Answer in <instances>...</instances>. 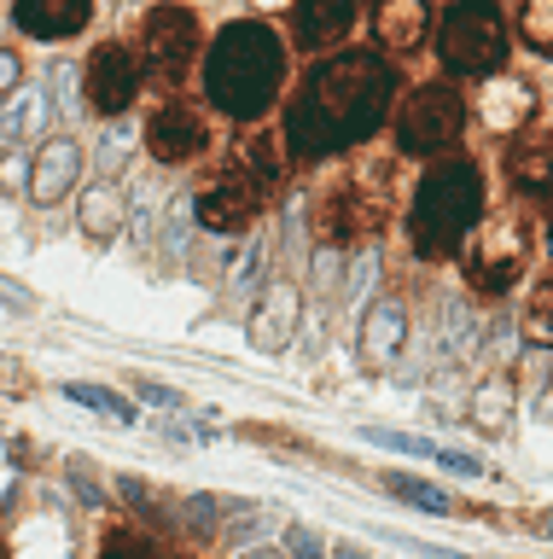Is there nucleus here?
I'll return each instance as SVG.
<instances>
[{
    "instance_id": "1",
    "label": "nucleus",
    "mask_w": 553,
    "mask_h": 559,
    "mask_svg": "<svg viewBox=\"0 0 553 559\" xmlns=\"http://www.w3.org/2000/svg\"><path fill=\"white\" fill-rule=\"evenodd\" d=\"M396 94V70L368 47L333 52L326 64H315L298 87V99L286 105V146L291 157L315 164L326 152H344L356 140H373V129L390 117Z\"/></svg>"
},
{
    "instance_id": "2",
    "label": "nucleus",
    "mask_w": 553,
    "mask_h": 559,
    "mask_svg": "<svg viewBox=\"0 0 553 559\" xmlns=\"http://www.w3.org/2000/svg\"><path fill=\"white\" fill-rule=\"evenodd\" d=\"M286 76V47L280 35L256 17H239L211 41L204 52V94H211L216 111H228L233 122H256L280 94Z\"/></svg>"
},
{
    "instance_id": "3",
    "label": "nucleus",
    "mask_w": 553,
    "mask_h": 559,
    "mask_svg": "<svg viewBox=\"0 0 553 559\" xmlns=\"http://www.w3.org/2000/svg\"><path fill=\"white\" fill-rule=\"evenodd\" d=\"M483 210V169L472 157H443L420 175L413 192V216H408V239L425 262H437L448 251H460Z\"/></svg>"
},
{
    "instance_id": "4",
    "label": "nucleus",
    "mask_w": 553,
    "mask_h": 559,
    "mask_svg": "<svg viewBox=\"0 0 553 559\" xmlns=\"http://www.w3.org/2000/svg\"><path fill=\"white\" fill-rule=\"evenodd\" d=\"M437 52L448 76H495L501 59H507V24L490 0H455L443 12Z\"/></svg>"
},
{
    "instance_id": "5",
    "label": "nucleus",
    "mask_w": 553,
    "mask_h": 559,
    "mask_svg": "<svg viewBox=\"0 0 553 559\" xmlns=\"http://www.w3.org/2000/svg\"><path fill=\"white\" fill-rule=\"evenodd\" d=\"M460 129H466V99L448 82L413 87L402 99V111H396V140H402V152H443Z\"/></svg>"
},
{
    "instance_id": "6",
    "label": "nucleus",
    "mask_w": 553,
    "mask_h": 559,
    "mask_svg": "<svg viewBox=\"0 0 553 559\" xmlns=\"http://www.w3.org/2000/svg\"><path fill=\"white\" fill-rule=\"evenodd\" d=\"M378 227H385V192H373L361 181H344L315 204V239L321 245H361Z\"/></svg>"
},
{
    "instance_id": "7",
    "label": "nucleus",
    "mask_w": 553,
    "mask_h": 559,
    "mask_svg": "<svg viewBox=\"0 0 553 559\" xmlns=\"http://www.w3.org/2000/svg\"><path fill=\"white\" fill-rule=\"evenodd\" d=\"M525 257H530L525 222L501 216V222H490V227L472 239V251H466V274H472L478 292H507L513 274L525 269Z\"/></svg>"
},
{
    "instance_id": "8",
    "label": "nucleus",
    "mask_w": 553,
    "mask_h": 559,
    "mask_svg": "<svg viewBox=\"0 0 553 559\" xmlns=\"http://www.w3.org/2000/svg\"><path fill=\"white\" fill-rule=\"evenodd\" d=\"M199 59V17L187 7H158L146 17V70L158 82H181Z\"/></svg>"
},
{
    "instance_id": "9",
    "label": "nucleus",
    "mask_w": 553,
    "mask_h": 559,
    "mask_svg": "<svg viewBox=\"0 0 553 559\" xmlns=\"http://www.w3.org/2000/svg\"><path fill=\"white\" fill-rule=\"evenodd\" d=\"M263 192H268L263 181H251V175L233 164L221 181H211L193 199V216L211 227V234H239V227H251V216L263 210Z\"/></svg>"
},
{
    "instance_id": "10",
    "label": "nucleus",
    "mask_w": 553,
    "mask_h": 559,
    "mask_svg": "<svg viewBox=\"0 0 553 559\" xmlns=\"http://www.w3.org/2000/svg\"><path fill=\"white\" fill-rule=\"evenodd\" d=\"M204 140H211V129H204V117L193 111V105H164V111H152L146 122V146L158 164H187V157L204 152Z\"/></svg>"
},
{
    "instance_id": "11",
    "label": "nucleus",
    "mask_w": 553,
    "mask_h": 559,
    "mask_svg": "<svg viewBox=\"0 0 553 559\" xmlns=\"http://www.w3.org/2000/svg\"><path fill=\"white\" fill-rule=\"evenodd\" d=\"M134 87H141V64H134L129 47H99L88 59V105L94 111H106V117L129 111Z\"/></svg>"
},
{
    "instance_id": "12",
    "label": "nucleus",
    "mask_w": 553,
    "mask_h": 559,
    "mask_svg": "<svg viewBox=\"0 0 553 559\" xmlns=\"http://www.w3.org/2000/svg\"><path fill=\"white\" fill-rule=\"evenodd\" d=\"M361 12V0H291V35H298V47L321 52V47H338L344 35H350Z\"/></svg>"
},
{
    "instance_id": "13",
    "label": "nucleus",
    "mask_w": 553,
    "mask_h": 559,
    "mask_svg": "<svg viewBox=\"0 0 553 559\" xmlns=\"http://www.w3.org/2000/svg\"><path fill=\"white\" fill-rule=\"evenodd\" d=\"M12 17H19V29L36 35V41H64V35L88 29L94 0H12Z\"/></svg>"
},
{
    "instance_id": "14",
    "label": "nucleus",
    "mask_w": 553,
    "mask_h": 559,
    "mask_svg": "<svg viewBox=\"0 0 553 559\" xmlns=\"http://www.w3.org/2000/svg\"><path fill=\"white\" fill-rule=\"evenodd\" d=\"M82 175V146L76 140H47L36 152V164H29V199L36 204H59L64 192L76 187Z\"/></svg>"
},
{
    "instance_id": "15",
    "label": "nucleus",
    "mask_w": 553,
    "mask_h": 559,
    "mask_svg": "<svg viewBox=\"0 0 553 559\" xmlns=\"http://www.w3.org/2000/svg\"><path fill=\"white\" fill-rule=\"evenodd\" d=\"M425 29H431V0H378L373 7V35L390 52H420Z\"/></svg>"
},
{
    "instance_id": "16",
    "label": "nucleus",
    "mask_w": 553,
    "mask_h": 559,
    "mask_svg": "<svg viewBox=\"0 0 553 559\" xmlns=\"http://www.w3.org/2000/svg\"><path fill=\"white\" fill-rule=\"evenodd\" d=\"M402 344H408V309L396 297H378L368 309V321H361V349H368L373 367H390L402 356Z\"/></svg>"
},
{
    "instance_id": "17",
    "label": "nucleus",
    "mask_w": 553,
    "mask_h": 559,
    "mask_svg": "<svg viewBox=\"0 0 553 559\" xmlns=\"http://www.w3.org/2000/svg\"><path fill=\"white\" fill-rule=\"evenodd\" d=\"M298 309H303V297L291 286H268L263 304H256V314H251V344L268 349V356H274V349H286L291 326H298Z\"/></svg>"
},
{
    "instance_id": "18",
    "label": "nucleus",
    "mask_w": 553,
    "mask_h": 559,
    "mask_svg": "<svg viewBox=\"0 0 553 559\" xmlns=\"http://www.w3.org/2000/svg\"><path fill=\"white\" fill-rule=\"evenodd\" d=\"M507 181L518 192L553 187V134H518L507 146Z\"/></svg>"
},
{
    "instance_id": "19",
    "label": "nucleus",
    "mask_w": 553,
    "mask_h": 559,
    "mask_svg": "<svg viewBox=\"0 0 553 559\" xmlns=\"http://www.w3.org/2000/svg\"><path fill=\"white\" fill-rule=\"evenodd\" d=\"M530 111H536L530 82H518V76H513V82H490V87H483V99H478L483 129H495V134H513Z\"/></svg>"
},
{
    "instance_id": "20",
    "label": "nucleus",
    "mask_w": 553,
    "mask_h": 559,
    "mask_svg": "<svg viewBox=\"0 0 553 559\" xmlns=\"http://www.w3.org/2000/svg\"><path fill=\"white\" fill-rule=\"evenodd\" d=\"M47 134V94L36 87H12L7 105H0V140L24 146V140H41Z\"/></svg>"
},
{
    "instance_id": "21",
    "label": "nucleus",
    "mask_w": 553,
    "mask_h": 559,
    "mask_svg": "<svg viewBox=\"0 0 553 559\" xmlns=\"http://www.w3.org/2000/svg\"><path fill=\"white\" fill-rule=\"evenodd\" d=\"M378 449H396V454H420V461H437L448 472H460V478H478L483 461H472V454H455V449H443V443H431V437H413V431H368Z\"/></svg>"
},
{
    "instance_id": "22",
    "label": "nucleus",
    "mask_w": 553,
    "mask_h": 559,
    "mask_svg": "<svg viewBox=\"0 0 553 559\" xmlns=\"http://www.w3.org/2000/svg\"><path fill=\"white\" fill-rule=\"evenodd\" d=\"M466 408H472V426L478 431H507V419H513V379H501V373L483 379Z\"/></svg>"
},
{
    "instance_id": "23",
    "label": "nucleus",
    "mask_w": 553,
    "mask_h": 559,
    "mask_svg": "<svg viewBox=\"0 0 553 559\" xmlns=\"http://www.w3.org/2000/svg\"><path fill=\"white\" fill-rule=\"evenodd\" d=\"M385 489L396 501H408V507H425V513H455V501H448V489L437 484H425V478H408V472H385Z\"/></svg>"
},
{
    "instance_id": "24",
    "label": "nucleus",
    "mask_w": 553,
    "mask_h": 559,
    "mask_svg": "<svg viewBox=\"0 0 553 559\" xmlns=\"http://www.w3.org/2000/svg\"><path fill=\"white\" fill-rule=\"evenodd\" d=\"M123 199H117L111 187H94L88 199H82V227H88L94 239H106V234H117V227H123Z\"/></svg>"
},
{
    "instance_id": "25",
    "label": "nucleus",
    "mask_w": 553,
    "mask_h": 559,
    "mask_svg": "<svg viewBox=\"0 0 553 559\" xmlns=\"http://www.w3.org/2000/svg\"><path fill=\"white\" fill-rule=\"evenodd\" d=\"M64 396H71L76 408H94V414L117 419V426H134V408L117 391H106V384H64Z\"/></svg>"
},
{
    "instance_id": "26",
    "label": "nucleus",
    "mask_w": 553,
    "mask_h": 559,
    "mask_svg": "<svg viewBox=\"0 0 553 559\" xmlns=\"http://www.w3.org/2000/svg\"><path fill=\"white\" fill-rule=\"evenodd\" d=\"M518 35L530 41V52L553 59V0H525V12H518Z\"/></svg>"
},
{
    "instance_id": "27",
    "label": "nucleus",
    "mask_w": 553,
    "mask_h": 559,
    "mask_svg": "<svg viewBox=\"0 0 553 559\" xmlns=\"http://www.w3.org/2000/svg\"><path fill=\"white\" fill-rule=\"evenodd\" d=\"M525 338L536 349H553V280L530 292V309H525Z\"/></svg>"
},
{
    "instance_id": "28",
    "label": "nucleus",
    "mask_w": 553,
    "mask_h": 559,
    "mask_svg": "<svg viewBox=\"0 0 553 559\" xmlns=\"http://www.w3.org/2000/svg\"><path fill=\"white\" fill-rule=\"evenodd\" d=\"M221 513H251L245 501H221V496H187V524L193 531H216Z\"/></svg>"
},
{
    "instance_id": "29",
    "label": "nucleus",
    "mask_w": 553,
    "mask_h": 559,
    "mask_svg": "<svg viewBox=\"0 0 553 559\" xmlns=\"http://www.w3.org/2000/svg\"><path fill=\"white\" fill-rule=\"evenodd\" d=\"M53 87H59V111H64V117H82V111H88V99L76 94V70H71V64L53 70Z\"/></svg>"
},
{
    "instance_id": "30",
    "label": "nucleus",
    "mask_w": 553,
    "mask_h": 559,
    "mask_svg": "<svg viewBox=\"0 0 553 559\" xmlns=\"http://www.w3.org/2000/svg\"><path fill=\"white\" fill-rule=\"evenodd\" d=\"M129 152H134V134H129V129H111V134H106V146H99V169H106V175H111V169H123V157H129Z\"/></svg>"
},
{
    "instance_id": "31",
    "label": "nucleus",
    "mask_w": 553,
    "mask_h": 559,
    "mask_svg": "<svg viewBox=\"0 0 553 559\" xmlns=\"http://www.w3.org/2000/svg\"><path fill=\"white\" fill-rule=\"evenodd\" d=\"M106 559H158V554H152L134 531H117V536L106 542Z\"/></svg>"
},
{
    "instance_id": "32",
    "label": "nucleus",
    "mask_w": 553,
    "mask_h": 559,
    "mask_svg": "<svg viewBox=\"0 0 553 559\" xmlns=\"http://www.w3.org/2000/svg\"><path fill=\"white\" fill-rule=\"evenodd\" d=\"M263 245H251V251H245V262H239V274H233V286L239 292H256V280H263Z\"/></svg>"
},
{
    "instance_id": "33",
    "label": "nucleus",
    "mask_w": 553,
    "mask_h": 559,
    "mask_svg": "<svg viewBox=\"0 0 553 559\" xmlns=\"http://www.w3.org/2000/svg\"><path fill=\"white\" fill-rule=\"evenodd\" d=\"M71 489H76V501H82V507H99V501H106V489H99L82 466H71Z\"/></svg>"
},
{
    "instance_id": "34",
    "label": "nucleus",
    "mask_w": 553,
    "mask_h": 559,
    "mask_svg": "<svg viewBox=\"0 0 553 559\" xmlns=\"http://www.w3.org/2000/svg\"><path fill=\"white\" fill-rule=\"evenodd\" d=\"M134 391H141V402H158V408H181V391H169V384H152V379H141Z\"/></svg>"
},
{
    "instance_id": "35",
    "label": "nucleus",
    "mask_w": 553,
    "mask_h": 559,
    "mask_svg": "<svg viewBox=\"0 0 553 559\" xmlns=\"http://www.w3.org/2000/svg\"><path fill=\"white\" fill-rule=\"evenodd\" d=\"M19 76H24V64H19V52H7L0 47V99L12 94V87H19Z\"/></svg>"
},
{
    "instance_id": "36",
    "label": "nucleus",
    "mask_w": 553,
    "mask_h": 559,
    "mask_svg": "<svg viewBox=\"0 0 553 559\" xmlns=\"http://www.w3.org/2000/svg\"><path fill=\"white\" fill-rule=\"evenodd\" d=\"M291 554H298V559H326V554H321V542L309 536V531H291Z\"/></svg>"
},
{
    "instance_id": "37",
    "label": "nucleus",
    "mask_w": 553,
    "mask_h": 559,
    "mask_svg": "<svg viewBox=\"0 0 553 559\" xmlns=\"http://www.w3.org/2000/svg\"><path fill=\"white\" fill-rule=\"evenodd\" d=\"M0 297H7L12 309H29V304H36V297H29V292H19V286H7V280H0Z\"/></svg>"
},
{
    "instance_id": "38",
    "label": "nucleus",
    "mask_w": 553,
    "mask_h": 559,
    "mask_svg": "<svg viewBox=\"0 0 553 559\" xmlns=\"http://www.w3.org/2000/svg\"><path fill=\"white\" fill-rule=\"evenodd\" d=\"M245 559H286V554H280V548H251Z\"/></svg>"
},
{
    "instance_id": "39",
    "label": "nucleus",
    "mask_w": 553,
    "mask_h": 559,
    "mask_svg": "<svg viewBox=\"0 0 553 559\" xmlns=\"http://www.w3.org/2000/svg\"><path fill=\"white\" fill-rule=\"evenodd\" d=\"M542 531H548V536H553V513H548V519H542Z\"/></svg>"
},
{
    "instance_id": "40",
    "label": "nucleus",
    "mask_w": 553,
    "mask_h": 559,
    "mask_svg": "<svg viewBox=\"0 0 553 559\" xmlns=\"http://www.w3.org/2000/svg\"><path fill=\"white\" fill-rule=\"evenodd\" d=\"M256 7H280V0H256Z\"/></svg>"
},
{
    "instance_id": "41",
    "label": "nucleus",
    "mask_w": 553,
    "mask_h": 559,
    "mask_svg": "<svg viewBox=\"0 0 553 559\" xmlns=\"http://www.w3.org/2000/svg\"><path fill=\"white\" fill-rule=\"evenodd\" d=\"M548 245H553V222H548Z\"/></svg>"
},
{
    "instance_id": "42",
    "label": "nucleus",
    "mask_w": 553,
    "mask_h": 559,
    "mask_svg": "<svg viewBox=\"0 0 553 559\" xmlns=\"http://www.w3.org/2000/svg\"><path fill=\"white\" fill-rule=\"evenodd\" d=\"M448 559H460V554H448Z\"/></svg>"
}]
</instances>
